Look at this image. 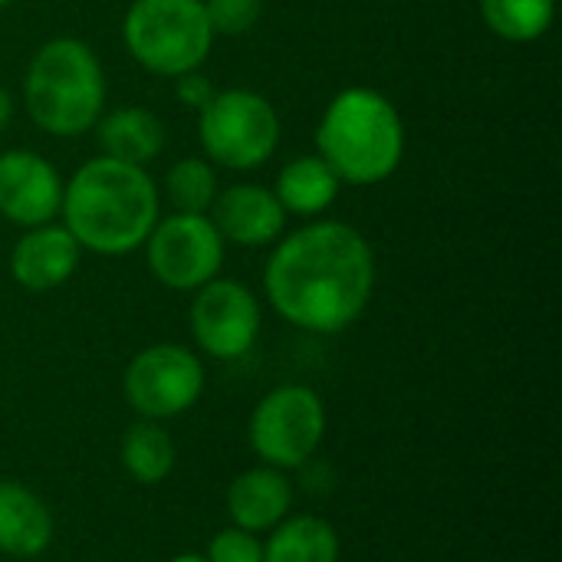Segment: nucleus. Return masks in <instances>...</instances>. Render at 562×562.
<instances>
[{"label": "nucleus", "instance_id": "f257e3e1", "mask_svg": "<svg viewBox=\"0 0 562 562\" xmlns=\"http://www.w3.org/2000/svg\"><path fill=\"white\" fill-rule=\"evenodd\" d=\"M270 306L296 329L336 336L369 306L375 254L342 221H316L277 244L263 270Z\"/></svg>", "mask_w": 562, "mask_h": 562}, {"label": "nucleus", "instance_id": "f03ea898", "mask_svg": "<svg viewBox=\"0 0 562 562\" xmlns=\"http://www.w3.org/2000/svg\"><path fill=\"white\" fill-rule=\"evenodd\" d=\"M59 214L82 250L122 257L138 250L158 224V188L145 168L102 155L63 184Z\"/></svg>", "mask_w": 562, "mask_h": 562}, {"label": "nucleus", "instance_id": "7ed1b4c3", "mask_svg": "<svg viewBox=\"0 0 562 562\" xmlns=\"http://www.w3.org/2000/svg\"><path fill=\"white\" fill-rule=\"evenodd\" d=\"M316 145L319 158L339 175V181L379 184L402 165L405 122L382 92L352 86L326 105Z\"/></svg>", "mask_w": 562, "mask_h": 562}, {"label": "nucleus", "instance_id": "20e7f679", "mask_svg": "<svg viewBox=\"0 0 562 562\" xmlns=\"http://www.w3.org/2000/svg\"><path fill=\"white\" fill-rule=\"evenodd\" d=\"M23 102L49 135L76 138L89 132L105 105V72L92 46L72 36L43 43L26 69Z\"/></svg>", "mask_w": 562, "mask_h": 562}, {"label": "nucleus", "instance_id": "39448f33", "mask_svg": "<svg viewBox=\"0 0 562 562\" xmlns=\"http://www.w3.org/2000/svg\"><path fill=\"white\" fill-rule=\"evenodd\" d=\"M122 36L132 59L165 79L194 72L214 46L204 0H135Z\"/></svg>", "mask_w": 562, "mask_h": 562}, {"label": "nucleus", "instance_id": "423d86ee", "mask_svg": "<svg viewBox=\"0 0 562 562\" xmlns=\"http://www.w3.org/2000/svg\"><path fill=\"white\" fill-rule=\"evenodd\" d=\"M198 128L207 158L231 171L260 168L280 145L277 109L250 89L214 92L201 109Z\"/></svg>", "mask_w": 562, "mask_h": 562}, {"label": "nucleus", "instance_id": "0eeeda50", "mask_svg": "<svg viewBox=\"0 0 562 562\" xmlns=\"http://www.w3.org/2000/svg\"><path fill=\"white\" fill-rule=\"evenodd\" d=\"M247 438L267 468L296 471L326 438V405L310 385H280L257 402Z\"/></svg>", "mask_w": 562, "mask_h": 562}, {"label": "nucleus", "instance_id": "6e6552de", "mask_svg": "<svg viewBox=\"0 0 562 562\" xmlns=\"http://www.w3.org/2000/svg\"><path fill=\"white\" fill-rule=\"evenodd\" d=\"M125 402L145 422H168L198 405L204 392L201 359L178 342L142 349L125 369Z\"/></svg>", "mask_w": 562, "mask_h": 562}, {"label": "nucleus", "instance_id": "1a4fd4ad", "mask_svg": "<svg viewBox=\"0 0 562 562\" xmlns=\"http://www.w3.org/2000/svg\"><path fill=\"white\" fill-rule=\"evenodd\" d=\"M145 254L168 290H201L221 273L224 237L207 214H171L151 227Z\"/></svg>", "mask_w": 562, "mask_h": 562}, {"label": "nucleus", "instance_id": "9d476101", "mask_svg": "<svg viewBox=\"0 0 562 562\" xmlns=\"http://www.w3.org/2000/svg\"><path fill=\"white\" fill-rule=\"evenodd\" d=\"M191 336L207 356L221 362L247 356L260 336L257 296L237 280L214 277L198 290L191 303Z\"/></svg>", "mask_w": 562, "mask_h": 562}, {"label": "nucleus", "instance_id": "9b49d317", "mask_svg": "<svg viewBox=\"0 0 562 562\" xmlns=\"http://www.w3.org/2000/svg\"><path fill=\"white\" fill-rule=\"evenodd\" d=\"M63 204L59 171L36 151L13 148L0 155V214L20 227L49 224Z\"/></svg>", "mask_w": 562, "mask_h": 562}, {"label": "nucleus", "instance_id": "f8f14e48", "mask_svg": "<svg viewBox=\"0 0 562 562\" xmlns=\"http://www.w3.org/2000/svg\"><path fill=\"white\" fill-rule=\"evenodd\" d=\"M211 221L224 240H234L240 247H267L283 234L286 211L263 184H231L217 191L211 204Z\"/></svg>", "mask_w": 562, "mask_h": 562}, {"label": "nucleus", "instance_id": "ddd939ff", "mask_svg": "<svg viewBox=\"0 0 562 562\" xmlns=\"http://www.w3.org/2000/svg\"><path fill=\"white\" fill-rule=\"evenodd\" d=\"M79 254H82V247L76 244V237L66 227L40 224V227H30L16 240V247L10 254V273L23 290L49 293L76 273Z\"/></svg>", "mask_w": 562, "mask_h": 562}, {"label": "nucleus", "instance_id": "4468645a", "mask_svg": "<svg viewBox=\"0 0 562 562\" xmlns=\"http://www.w3.org/2000/svg\"><path fill=\"white\" fill-rule=\"evenodd\" d=\"M293 510V484L277 468H250L227 487V514L247 533H270Z\"/></svg>", "mask_w": 562, "mask_h": 562}, {"label": "nucleus", "instance_id": "2eb2a0df", "mask_svg": "<svg viewBox=\"0 0 562 562\" xmlns=\"http://www.w3.org/2000/svg\"><path fill=\"white\" fill-rule=\"evenodd\" d=\"M53 540L49 507L23 484L0 481V553L30 560L40 557Z\"/></svg>", "mask_w": 562, "mask_h": 562}, {"label": "nucleus", "instance_id": "dca6fc26", "mask_svg": "<svg viewBox=\"0 0 562 562\" xmlns=\"http://www.w3.org/2000/svg\"><path fill=\"white\" fill-rule=\"evenodd\" d=\"M99 145H102L105 158L145 168L165 148V125L148 109L125 105V109L109 112L99 122Z\"/></svg>", "mask_w": 562, "mask_h": 562}, {"label": "nucleus", "instance_id": "f3484780", "mask_svg": "<svg viewBox=\"0 0 562 562\" xmlns=\"http://www.w3.org/2000/svg\"><path fill=\"white\" fill-rule=\"evenodd\" d=\"M339 184H342L339 175L319 155H300L283 165V171L277 175L273 194L286 214L316 217L336 201Z\"/></svg>", "mask_w": 562, "mask_h": 562}, {"label": "nucleus", "instance_id": "a211bd4d", "mask_svg": "<svg viewBox=\"0 0 562 562\" xmlns=\"http://www.w3.org/2000/svg\"><path fill=\"white\" fill-rule=\"evenodd\" d=\"M263 562H339V533L313 514L283 517L263 543Z\"/></svg>", "mask_w": 562, "mask_h": 562}, {"label": "nucleus", "instance_id": "6ab92c4d", "mask_svg": "<svg viewBox=\"0 0 562 562\" xmlns=\"http://www.w3.org/2000/svg\"><path fill=\"white\" fill-rule=\"evenodd\" d=\"M122 468L132 481L155 487L175 468V441L161 428V422H135L122 438Z\"/></svg>", "mask_w": 562, "mask_h": 562}, {"label": "nucleus", "instance_id": "aec40b11", "mask_svg": "<svg viewBox=\"0 0 562 562\" xmlns=\"http://www.w3.org/2000/svg\"><path fill=\"white\" fill-rule=\"evenodd\" d=\"M484 23L510 43L540 40L557 16V0H481Z\"/></svg>", "mask_w": 562, "mask_h": 562}, {"label": "nucleus", "instance_id": "412c9836", "mask_svg": "<svg viewBox=\"0 0 562 562\" xmlns=\"http://www.w3.org/2000/svg\"><path fill=\"white\" fill-rule=\"evenodd\" d=\"M168 198L178 214H204L217 198V175L204 158H181L168 168Z\"/></svg>", "mask_w": 562, "mask_h": 562}, {"label": "nucleus", "instance_id": "4be33fe9", "mask_svg": "<svg viewBox=\"0 0 562 562\" xmlns=\"http://www.w3.org/2000/svg\"><path fill=\"white\" fill-rule=\"evenodd\" d=\"M204 13L214 33L240 36L254 30L260 16V0H204Z\"/></svg>", "mask_w": 562, "mask_h": 562}, {"label": "nucleus", "instance_id": "5701e85b", "mask_svg": "<svg viewBox=\"0 0 562 562\" xmlns=\"http://www.w3.org/2000/svg\"><path fill=\"white\" fill-rule=\"evenodd\" d=\"M204 557L211 562H263V543L257 540V533L227 527V530L214 533Z\"/></svg>", "mask_w": 562, "mask_h": 562}, {"label": "nucleus", "instance_id": "b1692460", "mask_svg": "<svg viewBox=\"0 0 562 562\" xmlns=\"http://www.w3.org/2000/svg\"><path fill=\"white\" fill-rule=\"evenodd\" d=\"M211 95H214V86H211V79L201 76L198 69L178 76V99H181L188 109H198V112H201V109L211 102Z\"/></svg>", "mask_w": 562, "mask_h": 562}, {"label": "nucleus", "instance_id": "393cba45", "mask_svg": "<svg viewBox=\"0 0 562 562\" xmlns=\"http://www.w3.org/2000/svg\"><path fill=\"white\" fill-rule=\"evenodd\" d=\"M10 119H13V99H10V92L0 86V132L7 128Z\"/></svg>", "mask_w": 562, "mask_h": 562}, {"label": "nucleus", "instance_id": "a878e982", "mask_svg": "<svg viewBox=\"0 0 562 562\" xmlns=\"http://www.w3.org/2000/svg\"><path fill=\"white\" fill-rule=\"evenodd\" d=\"M168 562H211L207 557H201V553H181V557H175V560Z\"/></svg>", "mask_w": 562, "mask_h": 562}, {"label": "nucleus", "instance_id": "bb28decb", "mask_svg": "<svg viewBox=\"0 0 562 562\" xmlns=\"http://www.w3.org/2000/svg\"><path fill=\"white\" fill-rule=\"evenodd\" d=\"M10 3H13V0H0V10H3V7H10Z\"/></svg>", "mask_w": 562, "mask_h": 562}]
</instances>
